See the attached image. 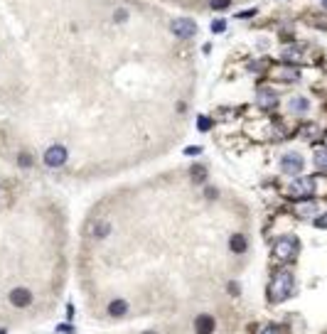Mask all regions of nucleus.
<instances>
[{"instance_id": "nucleus-1", "label": "nucleus", "mask_w": 327, "mask_h": 334, "mask_svg": "<svg viewBox=\"0 0 327 334\" xmlns=\"http://www.w3.org/2000/svg\"><path fill=\"white\" fill-rule=\"evenodd\" d=\"M290 292H293V273H290V270H280L278 275L273 278V283H271V300H273V302H280V300H285Z\"/></svg>"}, {"instance_id": "nucleus-2", "label": "nucleus", "mask_w": 327, "mask_h": 334, "mask_svg": "<svg viewBox=\"0 0 327 334\" xmlns=\"http://www.w3.org/2000/svg\"><path fill=\"white\" fill-rule=\"evenodd\" d=\"M312 192H315L312 177H298L293 179V184H290V194L295 199H307V197H312Z\"/></svg>"}, {"instance_id": "nucleus-13", "label": "nucleus", "mask_w": 327, "mask_h": 334, "mask_svg": "<svg viewBox=\"0 0 327 334\" xmlns=\"http://www.w3.org/2000/svg\"><path fill=\"white\" fill-rule=\"evenodd\" d=\"M315 165L320 170H327V148H317L315 150Z\"/></svg>"}, {"instance_id": "nucleus-10", "label": "nucleus", "mask_w": 327, "mask_h": 334, "mask_svg": "<svg viewBox=\"0 0 327 334\" xmlns=\"http://www.w3.org/2000/svg\"><path fill=\"white\" fill-rule=\"evenodd\" d=\"M276 103H278L276 93H271V91H261V93H258V106L271 108V106H276Z\"/></svg>"}, {"instance_id": "nucleus-8", "label": "nucleus", "mask_w": 327, "mask_h": 334, "mask_svg": "<svg viewBox=\"0 0 327 334\" xmlns=\"http://www.w3.org/2000/svg\"><path fill=\"white\" fill-rule=\"evenodd\" d=\"M273 76L280 79V81H298L300 79V71L293 67H276L273 69Z\"/></svg>"}, {"instance_id": "nucleus-26", "label": "nucleus", "mask_w": 327, "mask_h": 334, "mask_svg": "<svg viewBox=\"0 0 327 334\" xmlns=\"http://www.w3.org/2000/svg\"><path fill=\"white\" fill-rule=\"evenodd\" d=\"M207 197H209V199H214V197H216V189H211V187H209V189H207Z\"/></svg>"}, {"instance_id": "nucleus-7", "label": "nucleus", "mask_w": 327, "mask_h": 334, "mask_svg": "<svg viewBox=\"0 0 327 334\" xmlns=\"http://www.w3.org/2000/svg\"><path fill=\"white\" fill-rule=\"evenodd\" d=\"M10 302H13V305H18V307H27V305L32 302V295H30V290L18 288V290H13V292H10Z\"/></svg>"}, {"instance_id": "nucleus-4", "label": "nucleus", "mask_w": 327, "mask_h": 334, "mask_svg": "<svg viewBox=\"0 0 327 334\" xmlns=\"http://www.w3.org/2000/svg\"><path fill=\"white\" fill-rule=\"evenodd\" d=\"M170 30H172V35L180 37V40H189V37L197 35V25H194V20H175V23L170 25Z\"/></svg>"}, {"instance_id": "nucleus-16", "label": "nucleus", "mask_w": 327, "mask_h": 334, "mask_svg": "<svg viewBox=\"0 0 327 334\" xmlns=\"http://www.w3.org/2000/svg\"><path fill=\"white\" fill-rule=\"evenodd\" d=\"M298 214H300V216H310V214H315V204H312V201L300 204V206H298Z\"/></svg>"}, {"instance_id": "nucleus-24", "label": "nucleus", "mask_w": 327, "mask_h": 334, "mask_svg": "<svg viewBox=\"0 0 327 334\" xmlns=\"http://www.w3.org/2000/svg\"><path fill=\"white\" fill-rule=\"evenodd\" d=\"M116 18H118V23H123V20H126V10H118Z\"/></svg>"}, {"instance_id": "nucleus-14", "label": "nucleus", "mask_w": 327, "mask_h": 334, "mask_svg": "<svg viewBox=\"0 0 327 334\" xmlns=\"http://www.w3.org/2000/svg\"><path fill=\"white\" fill-rule=\"evenodd\" d=\"M126 310H128V307H126L123 300H114V302L108 305V312H111V314H123Z\"/></svg>"}, {"instance_id": "nucleus-15", "label": "nucleus", "mask_w": 327, "mask_h": 334, "mask_svg": "<svg viewBox=\"0 0 327 334\" xmlns=\"http://www.w3.org/2000/svg\"><path fill=\"white\" fill-rule=\"evenodd\" d=\"M192 177H194V182H204V179H207V170H204L202 165H194V167H192Z\"/></svg>"}, {"instance_id": "nucleus-25", "label": "nucleus", "mask_w": 327, "mask_h": 334, "mask_svg": "<svg viewBox=\"0 0 327 334\" xmlns=\"http://www.w3.org/2000/svg\"><path fill=\"white\" fill-rule=\"evenodd\" d=\"M185 153H187V155H197V153H199V148H187Z\"/></svg>"}, {"instance_id": "nucleus-22", "label": "nucleus", "mask_w": 327, "mask_h": 334, "mask_svg": "<svg viewBox=\"0 0 327 334\" xmlns=\"http://www.w3.org/2000/svg\"><path fill=\"white\" fill-rule=\"evenodd\" d=\"M263 334H283V332H280V327H268Z\"/></svg>"}, {"instance_id": "nucleus-19", "label": "nucleus", "mask_w": 327, "mask_h": 334, "mask_svg": "<svg viewBox=\"0 0 327 334\" xmlns=\"http://www.w3.org/2000/svg\"><path fill=\"white\" fill-rule=\"evenodd\" d=\"M227 30V23L224 20H216V23H211V32H224Z\"/></svg>"}, {"instance_id": "nucleus-11", "label": "nucleus", "mask_w": 327, "mask_h": 334, "mask_svg": "<svg viewBox=\"0 0 327 334\" xmlns=\"http://www.w3.org/2000/svg\"><path fill=\"white\" fill-rule=\"evenodd\" d=\"M229 246H232L234 253H244V251H246V239H244L241 234H234L232 241H229Z\"/></svg>"}, {"instance_id": "nucleus-20", "label": "nucleus", "mask_w": 327, "mask_h": 334, "mask_svg": "<svg viewBox=\"0 0 327 334\" xmlns=\"http://www.w3.org/2000/svg\"><path fill=\"white\" fill-rule=\"evenodd\" d=\"M315 226H317V229H327V214L317 216V219H315Z\"/></svg>"}, {"instance_id": "nucleus-5", "label": "nucleus", "mask_w": 327, "mask_h": 334, "mask_svg": "<svg viewBox=\"0 0 327 334\" xmlns=\"http://www.w3.org/2000/svg\"><path fill=\"white\" fill-rule=\"evenodd\" d=\"M67 162V150L62 145H52L45 153V165L47 167H62Z\"/></svg>"}, {"instance_id": "nucleus-21", "label": "nucleus", "mask_w": 327, "mask_h": 334, "mask_svg": "<svg viewBox=\"0 0 327 334\" xmlns=\"http://www.w3.org/2000/svg\"><path fill=\"white\" fill-rule=\"evenodd\" d=\"M211 128V121L209 118H202V121H199V131H209Z\"/></svg>"}, {"instance_id": "nucleus-3", "label": "nucleus", "mask_w": 327, "mask_h": 334, "mask_svg": "<svg viewBox=\"0 0 327 334\" xmlns=\"http://www.w3.org/2000/svg\"><path fill=\"white\" fill-rule=\"evenodd\" d=\"M295 251H298V241L295 239H280L278 244L273 246V253H276L278 261H293Z\"/></svg>"}, {"instance_id": "nucleus-28", "label": "nucleus", "mask_w": 327, "mask_h": 334, "mask_svg": "<svg viewBox=\"0 0 327 334\" xmlns=\"http://www.w3.org/2000/svg\"><path fill=\"white\" fill-rule=\"evenodd\" d=\"M325 5H327V0H325Z\"/></svg>"}, {"instance_id": "nucleus-17", "label": "nucleus", "mask_w": 327, "mask_h": 334, "mask_svg": "<svg viewBox=\"0 0 327 334\" xmlns=\"http://www.w3.org/2000/svg\"><path fill=\"white\" fill-rule=\"evenodd\" d=\"M209 5L214 8V10H224V8L232 5V0H209Z\"/></svg>"}, {"instance_id": "nucleus-23", "label": "nucleus", "mask_w": 327, "mask_h": 334, "mask_svg": "<svg viewBox=\"0 0 327 334\" xmlns=\"http://www.w3.org/2000/svg\"><path fill=\"white\" fill-rule=\"evenodd\" d=\"M20 165H25V167H30V157H27V155H20Z\"/></svg>"}, {"instance_id": "nucleus-12", "label": "nucleus", "mask_w": 327, "mask_h": 334, "mask_svg": "<svg viewBox=\"0 0 327 334\" xmlns=\"http://www.w3.org/2000/svg\"><path fill=\"white\" fill-rule=\"evenodd\" d=\"M290 111H295V113L307 111V98H303V96H295V98H290Z\"/></svg>"}, {"instance_id": "nucleus-9", "label": "nucleus", "mask_w": 327, "mask_h": 334, "mask_svg": "<svg viewBox=\"0 0 327 334\" xmlns=\"http://www.w3.org/2000/svg\"><path fill=\"white\" fill-rule=\"evenodd\" d=\"M194 329H197V334H211L214 332V317L199 314V317L194 319Z\"/></svg>"}, {"instance_id": "nucleus-6", "label": "nucleus", "mask_w": 327, "mask_h": 334, "mask_svg": "<svg viewBox=\"0 0 327 334\" xmlns=\"http://www.w3.org/2000/svg\"><path fill=\"white\" fill-rule=\"evenodd\" d=\"M280 170H283L285 175H300V170H303V157L295 155V153L285 155L280 160Z\"/></svg>"}, {"instance_id": "nucleus-18", "label": "nucleus", "mask_w": 327, "mask_h": 334, "mask_svg": "<svg viewBox=\"0 0 327 334\" xmlns=\"http://www.w3.org/2000/svg\"><path fill=\"white\" fill-rule=\"evenodd\" d=\"M108 231H111V226H108L106 221H103V224H98V226H96V236H98V239H103V236H106Z\"/></svg>"}, {"instance_id": "nucleus-27", "label": "nucleus", "mask_w": 327, "mask_h": 334, "mask_svg": "<svg viewBox=\"0 0 327 334\" xmlns=\"http://www.w3.org/2000/svg\"><path fill=\"white\" fill-rule=\"evenodd\" d=\"M148 334H153V332H148Z\"/></svg>"}]
</instances>
